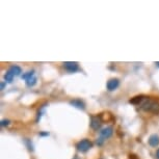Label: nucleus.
<instances>
[{
	"label": "nucleus",
	"instance_id": "obj_1",
	"mask_svg": "<svg viewBox=\"0 0 159 159\" xmlns=\"http://www.w3.org/2000/svg\"><path fill=\"white\" fill-rule=\"evenodd\" d=\"M140 108L146 112L159 115V101L147 97L146 100L143 101V103L140 105Z\"/></svg>",
	"mask_w": 159,
	"mask_h": 159
},
{
	"label": "nucleus",
	"instance_id": "obj_2",
	"mask_svg": "<svg viewBox=\"0 0 159 159\" xmlns=\"http://www.w3.org/2000/svg\"><path fill=\"white\" fill-rule=\"evenodd\" d=\"M22 73V69L19 66H11V67L7 71V73L4 75V80L5 82H13L15 76H19Z\"/></svg>",
	"mask_w": 159,
	"mask_h": 159
},
{
	"label": "nucleus",
	"instance_id": "obj_3",
	"mask_svg": "<svg viewBox=\"0 0 159 159\" xmlns=\"http://www.w3.org/2000/svg\"><path fill=\"white\" fill-rule=\"evenodd\" d=\"M93 148V143L88 139H81L80 142H78L76 143V149L77 151L81 152V153H86Z\"/></svg>",
	"mask_w": 159,
	"mask_h": 159
},
{
	"label": "nucleus",
	"instance_id": "obj_4",
	"mask_svg": "<svg viewBox=\"0 0 159 159\" xmlns=\"http://www.w3.org/2000/svg\"><path fill=\"white\" fill-rule=\"evenodd\" d=\"M102 121L101 116H91V127L94 130H99L102 126Z\"/></svg>",
	"mask_w": 159,
	"mask_h": 159
},
{
	"label": "nucleus",
	"instance_id": "obj_5",
	"mask_svg": "<svg viewBox=\"0 0 159 159\" xmlns=\"http://www.w3.org/2000/svg\"><path fill=\"white\" fill-rule=\"evenodd\" d=\"M64 68L70 73H74L79 70V65L76 61H66L64 62Z\"/></svg>",
	"mask_w": 159,
	"mask_h": 159
},
{
	"label": "nucleus",
	"instance_id": "obj_6",
	"mask_svg": "<svg viewBox=\"0 0 159 159\" xmlns=\"http://www.w3.org/2000/svg\"><path fill=\"white\" fill-rule=\"evenodd\" d=\"M120 85V80L118 78H111V79H109L108 81L106 83V89H108L109 92H112L115 91L119 88Z\"/></svg>",
	"mask_w": 159,
	"mask_h": 159
},
{
	"label": "nucleus",
	"instance_id": "obj_7",
	"mask_svg": "<svg viewBox=\"0 0 159 159\" xmlns=\"http://www.w3.org/2000/svg\"><path fill=\"white\" fill-rule=\"evenodd\" d=\"M112 134H113V128L110 127V126L103 128L100 131V137H101L102 139H104V140L107 139H109V137L111 136Z\"/></svg>",
	"mask_w": 159,
	"mask_h": 159
},
{
	"label": "nucleus",
	"instance_id": "obj_8",
	"mask_svg": "<svg viewBox=\"0 0 159 159\" xmlns=\"http://www.w3.org/2000/svg\"><path fill=\"white\" fill-rule=\"evenodd\" d=\"M70 105H72L75 108H78L80 110H84L85 109V103L83 102L81 99H73L70 101Z\"/></svg>",
	"mask_w": 159,
	"mask_h": 159
},
{
	"label": "nucleus",
	"instance_id": "obj_9",
	"mask_svg": "<svg viewBox=\"0 0 159 159\" xmlns=\"http://www.w3.org/2000/svg\"><path fill=\"white\" fill-rule=\"evenodd\" d=\"M148 143L152 148L158 147L159 146V135H157V134H152V135H150Z\"/></svg>",
	"mask_w": 159,
	"mask_h": 159
},
{
	"label": "nucleus",
	"instance_id": "obj_10",
	"mask_svg": "<svg viewBox=\"0 0 159 159\" xmlns=\"http://www.w3.org/2000/svg\"><path fill=\"white\" fill-rule=\"evenodd\" d=\"M147 97H143V96H136V97H133L132 99H130V101H129V103L131 104H134V105H142L143 103V101L146 100Z\"/></svg>",
	"mask_w": 159,
	"mask_h": 159
},
{
	"label": "nucleus",
	"instance_id": "obj_11",
	"mask_svg": "<svg viewBox=\"0 0 159 159\" xmlns=\"http://www.w3.org/2000/svg\"><path fill=\"white\" fill-rule=\"evenodd\" d=\"M37 81H38V79L34 75V76H32V77L29 78V79L26 80V85L29 86V88H31V86H34L35 84H37Z\"/></svg>",
	"mask_w": 159,
	"mask_h": 159
},
{
	"label": "nucleus",
	"instance_id": "obj_12",
	"mask_svg": "<svg viewBox=\"0 0 159 159\" xmlns=\"http://www.w3.org/2000/svg\"><path fill=\"white\" fill-rule=\"evenodd\" d=\"M46 105H47V104L42 105V107H41L40 109H39V111H38V116H37V122H39V120H40V119L42 118L43 113L45 112V108H46Z\"/></svg>",
	"mask_w": 159,
	"mask_h": 159
},
{
	"label": "nucleus",
	"instance_id": "obj_13",
	"mask_svg": "<svg viewBox=\"0 0 159 159\" xmlns=\"http://www.w3.org/2000/svg\"><path fill=\"white\" fill-rule=\"evenodd\" d=\"M32 76H34V70H31V71L27 72V73L23 74V75H22V79L27 80V79H29V78L32 77Z\"/></svg>",
	"mask_w": 159,
	"mask_h": 159
},
{
	"label": "nucleus",
	"instance_id": "obj_14",
	"mask_svg": "<svg viewBox=\"0 0 159 159\" xmlns=\"http://www.w3.org/2000/svg\"><path fill=\"white\" fill-rule=\"evenodd\" d=\"M25 143H26V145H27V147H28V150L29 151H34V147H32V143H31V142L29 139H26L25 140Z\"/></svg>",
	"mask_w": 159,
	"mask_h": 159
},
{
	"label": "nucleus",
	"instance_id": "obj_15",
	"mask_svg": "<svg viewBox=\"0 0 159 159\" xmlns=\"http://www.w3.org/2000/svg\"><path fill=\"white\" fill-rule=\"evenodd\" d=\"M0 125H1V127L8 126V125H10V121H8V120H2L1 123H0Z\"/></svg>",
	"mask_w": 159,
	"mask_h": 159
},
{
	"label": "nucleus",
	"instance_id": "obj_16",
	"mask_svg": "<svg viewBox=\"0 0 159 159\" xmlns=\"http://www.w3.org/2000/svg\"><path fill=\"white\" fill-rule=\"evenodd\" d=\"M49 132H40V136H48Z\"/></svg>",
	"mask_w": 159,
	"mask_h": 159
},
{
	"label": "nucleus",
	"instance_id": "obj_17",
	"mask_svg": "<svg viewBox=\"0 0 159 159\" xmlns=\"http://www.w3.org/2000/svg\"><path fill=\"white\" fill-rule=\"evenodd\" d=\"M4 86H5V82H1V86H0V89H1V91L4 89Z\"/></svg>",
	"mask_w": 159,
	"mask_h": 159
},
{
	"label": "nucleus",
	"instance_id": "obj_18",
	"mask_svg": "<svg viewBox=\"0 0 159 159\" xmlns=\"http://www.w3.org/2000/svg\"><path fill=\"white\" fill-rule=\"evenodd\" d=\"M156 158L159 159V149H157V151H156Z\"/></svg>",
	"mask_w": 159,
	"mask_h": 159
},
{
	"label": "nucleus",
	"instance_id": "obj_19",
	"mask_svg": "<svg viewBox=\"0 0 159 159\" xmlns=\"http://www.w3.org/2000/svg\"><path fill=\"white\" fill-rule=\"evenodd\" d=\"M156 66H157V67L159 68V61H157V62H156Z\"/></svg>",
	"mask_w": 159,
	"mask_h": 159
}]
</instances>
